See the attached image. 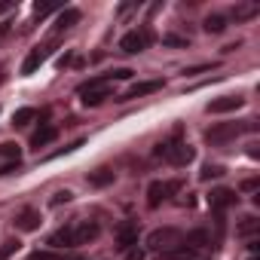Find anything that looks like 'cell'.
Returning a JSON list of instances; mask_svg holds the SVG:
<instances>
[{
	"label": "cell",
	"instance_id": "obj_4",
	"mask_svg": "<svg viewBox=\"0 0 260 260\" xmlns=\"http://www.w3.org/2000/svg\"><path fill=\"white\" fill-rule=\"evenodd\" d=\"M98 233H101L98 220H86V217H80V220H71V242H74V248L95 242V239H98Z\"/></svg>",
	"mask_w": 260,
	"mask_h": 260
},
{
	"label": "cell",
	"instance_id": "obj_23",
	"mask_svg": "<svg viewBox=\"0 0 260 260\" xmlns=\"http://www.w3.org/2000/svg\"><path fill=\"white\" fill-rule=\"evenodd\" d=\"M89 184L92 187H107V184H113V172L110 169H98V172L89 175Z\"/></svg>",
	"mask_w": 260,
	"mask_h": 260
},
{
	"label": "cell",
	"instance_id": "obj_29",
	"mask_svg": "<svg viewBox=\"0 0 260 260\" xmlns=\"http://www.w3.org/2000/svg\"><path fill=\"white\" fill-rule=\"evenodd\" d=\"M71 190H61V193H55V199H52V205H61V202H71Z\"/></svg>",
	"mask_w": 260,
	"mask_h": 260
},
{
	"label": "cell",
	"instance_id": "obj_30",
	"mask_svg": "<svg viewBox=\"0 0 260 260\" xmlns=\"http://www.w3.org/2000/svg\"><path fill=\"white\" fill-rule=\"evenodd\" d=\"M162 43H169V46H187V40H184V37H172V34H169V37H162Z\"/></svg>",
	"mask_w": 260,
	"mask_h": 260
},
{
	"label": "cell",
	"instance_id": "obj_27",
	"mask_svg": "<svg viewBox=\"0 0 260 260\" xmlns=\"http://www.w3.org/2000/svg\"><path fill=\"white\" fill-rule=\"evenodd\" d=\"M52 10H58L55 4H34V16H49Z\"/></svg>",
	"mask_w": 260,
	"mask_h": 260
},
{
	"label": "cell",
	"instance_id": "obj_22",
	"mask_svg": "<svg viewBox=\"0 0 260 260\" xmlns=\"http://www.w3.org/2000/svg\"><path fill=\"white\" fill-rule=\"evenodd\" d=\"M257 230H260V220H257V217H242V223L236 226V233H239L242 239H251Z\"/></svg>",
	"mask_w": 260,
	"mask_h": 260
},
{
	"label": "cell",
	"instance_id": "obj_34",
	"mask_svg": "<svg viewBox=\"0 0 260 260\" xmlns=\"http://www.w3.org/2000/svg\"><path fill=\"white\" fill-rule=\"evenodd\" d=\"M128 260H144V254L138 248H132V251H128Z\"/></svg>",
	"mask_w": 260,
	"mask_h": 260
},
{
	"label": "cell",
	"instance_id": "obj_10",
	"mask_svg": "<svg viewBox=\"0 0 260 260\" xmlns=\"http://www.w3.org/2000/svg\"><path fill=\"white\" fill-rule=\"evenodd\" d=\"M162 89V80H147V83H135L128 92H122L116 101H135V98H144V95H150V92H159Z\"/></svg>",
	"mask_w": 260,
	"mask_h": 260
},
{
	"label": "cell",
	"instance_id": "obj_7",
	"mask_svg": "<svg viewBox=\"0 0 260 260\" xmlns=\"http://www.w3.org/2000/svg\"><path fill=\"white\" fill-rule=\"evenodd\" d=\"M178 190H181V181H153V184L147 187V205H150V208H159V205L169 202V196L178 193Z\"/></svg>",
	"mask_w": 260,
	"mask_h": 260
},
{
	"label": "cell",
	"instance_id": "obj_6",
	"mask_svg": "<svg viewBox=\"0 0 260 260\" xmlns=\"http://www.w3.org/2000/svg\"><path fill=\"white\" fill-rule=\"evenodd\" d=\"M150 31L147 28H135V31H128L122 40H119V49L125 52V55H138V52H144L147 46H150Z\"/></svg>",
	"mask_w": 260,
	"mask_h": 260
},
{
	"label": "cell",
	"instance_id": "obj_2",
	"mask_svg": "<svg viewBox=\"0 0 260 260\" xmlns=\"http://www.w3.org/2000/svg\"><path fill=\"white\" fill-rule=\"evenodd\" d=\"M181 245H184V233L175 230V226H159L147 236V251H153L156 257L172 251V248H181Z\"/></svg>",
	"mask_w": 260,
	"mask_h": 260
},
{
	"label": "cell",
	"instance_id": "obj_36",
	"mask_svg": "<svg viewBox=\"0 0 260 260\" xmlns=\"http://www.w3.org/2000/svg\"><path fill=\"white\" fill-rule=\"evenodd\" d=\"M248 260H260V257H257V254H251V257H248Z\"/></svg>",
	"mask_w": 260,
	"mask_h": 260
},
{
	"label": "cell",
	"instance_id": "obj_21",
	"mask_svg": "<svg viewBox=\"0 0 260 260\" xmlns=\"http://www.w3.org/2000/svg\"><path fill=\"white\" fill-rule=\"evenodd\" d=\"M184 245L193 248V251H196V248H205V245H208V233H205V230H193V233L184 236Z\"/></svg>",
	"mask_w": 260,
	"mask_h": 260
},
{
	"label": "cell",
	"instance_id": "obj_20",
	"mask_svg": "<svg viewBox=\"0 0 260 260\" xmlns=\"http://www.w3.org/2000/svg\"><path fill=\"white\" fill-rule=\"evenodd\" d=\"M159 260H196V251L187 248V245H181V248H172V251L159 254Z\"/></svg>",
	"mask_w": 260,
	"mask_h": 260
},
{
	"label": "cell",
	"instance_id": "obj_24",
	"mask_svg": "<svg viewBox=\"0 0 260 260\" xmlns=\"http://www.w3.org/2000/svg\"><path fill=\"white\" fill-rule=\"evenodd\" d=\"M0 156L10 162H19V144H0Z\"/></svg>",
	"mask_w": 260,
	"mask_h": 260
},
{
	"label": "cell",
	"instance_id": "obj_26",
	"mask_svg": "<svg viewBox=\"0 0 260 260\" xmlns=\"http://www.w3.org/2000/svg\"><path fill=\"white\" fill-rule=\"evenodd\" d=\"M220 175H223V166H211V162H208L199 178H202V181H211V178H220Z\"/></svg>",
	"mask_w": 260,
	"mask_h": 260
},
{
	"label": "cell",
	"instance_id": "obj_32",
	"mask_svg": "<svg viewBox=\"0 0 260 260\" xmlns=\"http://www.w3.org/2000/svg\"><path fill=\"white\" fill-rule=\"evenodd\" d=\"M211 68H214V64H199V68H190L187 74H202V71H211Z\"/></svg>",
	"mask_w": 260,
	"mask_h": 260
},
{
	"label": "cell",
	"instance_id": "obj_9",
	"mask_svg": "<svg viewBox=\"0 0 260 260\" xmlns=\"http://www.w3.org/2000/svg\"><path fill=\"white\" fill-rule=\"evenodd\" d=\"M236 190H226V187H217V190H211V196H208V205L217 211V214H223L230 205H236Z\"/></svg>",
	"mask_w": 260,
	"mask_h": 260
},
{
	"label": "cell",
	"instance_id": "obj_17",
	"mask_svg": "<svg viewBox=\"0 0 260 260\" xmlns=\"http://www.w3.org/2000/svg\"><path fill=\"white\" fill-rule=\"evenodd\" d=\"M55 135H58V128H55V125H43V128H40V132L34 135V141H31V144H34V147L40 150V147H46V144H52V141H55Z\"/></svg>",
	"mask_w": 260,
	"mask_h": 260
},
{
	"label": "cell",
	"instance_id": "obj_12",
	"mask_svg": "<svg viewBox=\"0 0 260 260\" xmlns=\"http://www.w3.org/2000/svg\"><path fill=\"white\" fill-rule=\"evenodd\" d=\"M46 58H49V46H37V49H31V52H28V58L22 61V74H25V77H28V74H34Z\"/></svg>",
	"mask_w": 260,
	"mask_h": 260
},
{
	"label": "cell",
	"instance_id": "obj_5",
	"mask_svg": "<svg viewBox=\"0 0 260 260\" xmlns=\"http://www.w3.org/2000/svg\"><path fill=\"white\" fill-rule=\"evenodd\" d=\"M251 125H254V119H245V122H223V125H214V128H208V132H205V138H208L211 144H223V141H230V138L242 135L245 128H251Z\"/></svg>",
	"mask_w": 260,
	"mask_h": 260
},
{
	"label": "cell",
	"instance_id": "obj_15",
	"mask_svg": "<svg viewBox=\"0 0 260 260\" xmlns=\"http://www.w3.org/2000/svg\"><path fill=\"white\" fill-rule=\"evenodd\" d=\"M77 22H80V13L77 10H61L58 19H55V31H71Z\"/></svg>",
	"mask_w": 260,
	"mask_h": 260
},
{
	"label": "cell",
	"instance_id": "obj_19",
	"mask_svg": "<svg viewBox=\"0 0 260 260\" xmlns=\"http://www.w3.org/2000/svg\"><path fill=\"white\" fill-rule=\"evenodd\" d=\"M34 119H37V110H34V107H22V110L13 113V125H16V128H25V125H31Z\"/></svg>",
	"mask_w": 260,
	"mask_h": 260
},
{
	"label": "cell",
	"instance_id": "obj_33",
	"mask_svg": "<svg viewBox=\"0 0 260 260\" xmlns=\"http://www.w3.org/2000/svg\"><path fill=\"white\" fill-rule=\"evenodd\" d=\"M242 190H245V193H254V190H257V181H245Z\"/></svg>",
	"mask_w": 260,
	"mask_h": 260
},
{
	"label": "cell",
	"instance_id": "obj_31",
	"mask_svg": "<svg viewBox=\"0 0 260 260\" xmlns=\"http://www.w3.org/2000/svg\"><path fill=\"white\" fill-rule=\"evenodd\" d=\"M132 10H138V4H125V7H119V16H128Z\"/></svg>",
	"mask_w": 260,
	"mask_h": 260
},
{
	"label": "cell",
	"instance_id": "obj_14",
	"mask_svg": "<svg viewBox=\"0 0 260 260\" xmlns=\"http://www.w3.org/2000/svg\"><path fill=\"white\" fill-rule=\"evenodd\" d=\"M49 245H52L55 251H61V248H74V242H71V223L61 226V230H55V233L49 236Z\"/></svg>",
	"mask_w": 260,
	"mask_h": 260
},
{
	"label": "cell",
	"instance_id": "obj_8",
	"mask_svg": "<svg viewBox=\"0 0 260 260\" xmlns=\"http://www.w3.org/2000/svg\"><path fill=\"white\" fill-rule=\"evenodd\" d=\"M116 248H119V251H132V248H138V223L125 220V223L116 226Z\"/></svg>",
	"mask_w": 260,
	"mask_h": 260
},
{
	"label": "cell",
	"instance_id": "obj_28",
	"mask_svg": "<svg viewBox=\"0 0 260 260\" xmlns=\"http://www.w3.org/2000/svg\"><path fill=\"white\" fill-rule=\"evenodd\" d=\"M31 260H61V257H58L55 251H34Z\"/></svg>",
	"mask_w": 260,
	"mask_h": 260
},
{
	"label": "cell",
	"instance_id": "obj_3",
	"mask_svg": "<svg viewBox=\"0 0 260 260\" xmlns=\"http://www.w3.org/2000/svg\"><path fill=\"white\" fill-rule=\"evenodd\" d=\"M166 162H172V166H190L193 162V147L187 144V141H181V138H172V141H166V144H159V150H156Z\"/></svg>",
	"mask_w": 260,
	"mask_h": 260
},
{
	"label": "cell",
	"instance_id": "obj_25",
	"mask_svg": "<svg viewBox=\"0 0 260 260\" xmlns=\"http://www.w3.org/2000/svg\"><path fill=\"white\" fill-rule=\"evenodd\" d=\"M16 251H19V239L4 242V245H0V260H10V254H16Z\"/></svg>",
	"mask_w": 260,
	"mask_h": 260
},
{
	"label": "cell",
	"instance_id": "obj_35",
	"mask_svg": "<svg viewBox=\"0 0 260 260\" xmlns=\"http://www.w3.org/2000/svg\"><path fill=\"white\" fill-rule=\"evenodd\" d=\"M10 10V4H0V13H7Z\"/></svg>",
	"mask_w": 260,
	"mask_h": 260
},
{
	"label": "cell",
	"instance_id": "obj_13",
	"mask_svg": "<svg viewBox=\"0 0 260 260\" xmlns=\"http://www.w3.org/2000/svg\"><path fill=\"white\" fill-rule=\"evenodd\" d=\"M16 226H19V230H25V233H31V230H37V226H40V211H34V208H25V211L19 214V220H16Z\"/></svg>",
	"mask_w": 260,
	"mask_h": 260
},
{
	"label": "cell",
	"instance_id": "obj_18",
	"mask_svg": "<svg viewBox=\"0 0 260 260\" xmlns=\"http://www.w3.org/2000/svg\"><path fill=\"white\" fill-rule=\"evenodd\" d=\"M257 13H260V7L248 0V4H239V7L233 10V19H236V22H248V19H254Z\"/></svg>",
	"mask_w": 260,
	"mask_h": 260
},
{
	"label": "cell",
	"instance_id": "obj_1",
	"mask_svg": "<svg viewBox=\"0 0 260 260\" xmlns=\"http://www.w3.org/2000/svg\"><path fill=\"white\" fill-rule=\"evenodd\" d=\"M77 95H80V101H83L86 107H98L101 101H107V98L113 95V80H110L107 74L92 77V80H86V83L77 86Z\"/></svg>",
	"mask_w": 260,
	"mask_h": 260
},
{
	"label": "cell",
	"instance_id": "obj_16",
	"mask_svg": "<svg viewBox=\"0 0 260 260\" xmlns=\"http://www.w3.org/2000/svg\"><path fill=\"white\" fill-rule=\"evenodd\" d=\"M202 28H205L208 34H223V31H226V16H220V13H211V16H205Z\"/></svg>",
	"mask_w": 260,
	"mask_h": 260
},
{
	"label": "cell",
	"instance_id": "obj_11",
	"mask_svg": "<svg viewBox=\"0 0 260 260\" xmlns=\"http://www.w3.org/2000/svg\"><path fill=\"white\" fill-rule=\"evenodd\" d=\"M245 104V98L242 95H223V98H217V101H208V113H230V110H239Z\"/></svg>",
	"mask_w": 260,
	"mask_h": 260
}]
</instances>
